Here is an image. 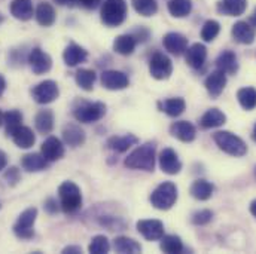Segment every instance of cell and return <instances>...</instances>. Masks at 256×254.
I'll return each instance as SVG.
<instances>
[{
	"mask_svg": "<svg viewBox=\"0 0 256 254\" xmlns=\"http://www.w3.org/2000/svg\"><path fill=\"white\" fill-rule=\"evenodd\" d=\"M206 58H207V48L202 43H194L191 46H188L185 52L186 64L192 68L202 67V64L206 63Z\"/></svg>",
	"mask_w": 256,
	"mask_h": 254,
	"instance_id": "cell-20",
	"label": "cell"
},
{
	"mask_svg": "<svg viewBox=\"0 0 256 254\" xmlns=\"http://www.w3.org/2000/svg\"><path fill=\"white\" fill-rule=\"evenodd\" d=\"M192 1L191 0H170L168 1V12L174 18H185L191 13Z\"/></svg>",
	"mask_w": 256,
	"mask_h": 254,
	"instance_id": "cell-38",
	"label": "cell"
},
{
	"mask_svg": "<svg viewBox=\"0 0 256 254\" xmlns=\"http://www.w3.org/2000/svg\"><path fill=\"white\" fill-rule=\"evenodd\" d=\"M86 58H88V52L76 43H70L63 52L64 63L68 67H76L78 64L84 63Z\"/></svg>",
	"mask_w": 256,
	"mask_h": 254,
	"instance_id": "cell-25",
	"label": "cell"
},
{
	"mask_svg": "<svg viewBox=\"0 0 256 254\" xmlns=\"http://www.w3.org/2000/svg\"><path fill=\"white\" fill-rule=\"evenodd\" d=\"M34 16H36V21L42 27H51L56 22V9L51 3L42 1L38 4Z\"/></svg>",
	"mask_w": 256,
	"mask_h": 254,
	"instance_id": "cell-27",
	"label": "cell"
},
{
	"mask_svg": "<svg viewBox=\"0 0 256 254\" xmlns=\"http://www.w3.org/2000/svg\"><path fill=\"white\" fill-rule=\"evenodd\" d=\"M28 64H30L34 74H45L51 70L52 60L40 48H33L28 54Z\"/></svg>",
	"mask_w": 256,
	"mask_h": 254,
	"instance_id": "cell-10",
	"label": "cell"
},
{
	"mask_svg": "<svg viewBox=\"0 0 256 254\" xmlns=\"http://www.w3.org/2000/svg\"><path fill=\"white\" fill-rule=\"evenodd\" d=\"M36 217H38V210L34 207L24 210L20 214L16 223L14 225V234L18 238H21V240H30V238H33V235H34L33 226H34Z\"/></svg>",
	"mask_w": 256,
	"mask_h": 254,
	"instance_id": "cell-7",
	"label": "cell"
},
{
	"mask_svg": "<svg viewBox=\"0 0 256 254\" xmlns=\"http://www.w3.org/2000/svg\"><path fill=\"white\" fill-rule=\"evenodd\" d=\"M110 250L109 240L104 235H97L91 240V244L88 247V252L91 254H106Z\"/></svg>",
	"mask_w": 256,
	"mask_h": 254,
	"instance_id": "cell-41",
	"label": "cell"
},
{
	"mask_svg": "<svg viewBox=\"0 0 256 254\" xmlns=\"http://www.w3.org/2000/svg\"><path fill=\"white\" fill-rule=\"evenodd\" d=\"M160 167H161L162 173H166L168 176H176L182 170V162L179 161L178 153L173 149L167 147L160 155Z\"/></svg>",
	"mask_w": 256,
	"mask_h": 254,
	"instance_id": "cell-13",
	"label": "cell"
},
{
	"mask_svg": "<svg viewBox=\"0 0 256 254\" xmlns=\"http://www.w3.org/2000/svg\"><path fill=\"white\" fill-rule=\"evenodd\" d=\"M9 10L14 18L21 21H28L33 18V1L32 0H12Z\"/></svg>",
	"mask_w": 256,
	"mask_h": 254,
	"instance_id": "cell-22",
	"label": "cell"
},
{
	"mask_svg": "<svg viewBox=\"0 0 256 254\" xmlns=\"http://www.w3.org/2000/svg\"><path fill=\"white\" fill-rule=\"evenodd\" d=\"M249 22H250L254 27H256V7L255 10H254V13H252V16H250V19H249Z\"/></svg>",
	"mask_w": 256,
	"mask_h": 254,
	"instance_id": "cell-51",
	"label": "cell"
},
{
	"mask_svg": "<svg viewBox=\"0 0 256 254\" xmlns=\"http://www.w3.org/2000/svg\"><path fill=\"white\" fill-rule=\"evenodd\" d=\"M212 217H213V213L210 210H200V211L192 214L191 222L194 225H196V226H202V225L210 223Z\"/></svg>",
	"mask_w": 256,
	"mask_h": 254,
	"instance_id": "cell-43",
	"label": "cell"
},
{
	"mask_svg": "<svg viewBox=\"0 0 256 254\" xmlns=\"http://www.w3.org/2000/svg\"><path fill=\"white\" fill-rule=\"evenodd\" d=\"M60 196V205L62 210L67 214L76 213L82 205V193L76 183L73 182H64L58 188Z\"/></svg>",
	"mask_w": 256,
	"mask_h": 254,
	"instance_id": "cell-4",
	"label": "cell"
},
{
	"mask_svg": "<svg viewBox=\"0 0 256 254\" xmlns=\"http://www.w3.org/2000/svg\"><path fill=\"white\" fill-rule=\"evenodd\" d=\"M213 140L220 150L231 156H244L248 152L246 143L230 131H218L213 134Z\"/></svg>",
	"mask_w": 256,
	"mask_h": 254,
	"instance_id": "cell-2",
	"label": "cell"
},
{
	"mask_svg": "<svg viewBox=\"0 0 256 254\" xmlns=\"http://www.w3.org/2000/svg\"><path fill=\"white\" fill-rule=\"evenodd\" d=\"M3 115H4V113H3V112L0 110V127L3 125Z\"/></svg>",
	"mask_w": 256,
	"mask_h": 254,
	"instance_id": "cell-53",
	"label": "cell"
},
{
	"mask_svg": "<svg viewBox=\"0 0 256 254\" xmlns=\"http://www.w3.org/2000/svg\"><path fill=\"white\" fill-rule=\"evenodd\" d=\"M149 73L154 79L166 80L173 73V63L166 54L156 52L149 61Z\"/></svg>",
	"mask_w": 256,
	"mask_h": 254,
	"instance_id": "cell-9",
	"label": "cell"
},
{
	"mask_svg": "<svg viewBox=\"0 0 256 254\" xmlns=\"http://www.w3.org/2000/svg\"><path fill=\"white\" fill-rule=\"evenodd\" d=\"M155 155L156 147L154 143H144L134 149L126 159V167L131 170L154 171L155 168Z\"/></svg>",
	"mask_w": 256,
	"mask_h": 254,
	"instance_id": "cell-1",
	"label": "cell"
},
{
	"mask_svg": "<svg viewBox=\"0 0 256 254\" xmlns=\"http://www.w3.org/2000/svg\"><path fill=\"white\" fill-rule=\"evenodd\" d=\"M36 129L40 134H50L54 129V113L51 110H40L34 118Z\"/></svg>",
	"mask_w": 256,
	"mask_h": 254,
	"instance_id": "cell-33",
	"label": "cell"
},
{
	"mask_svg": "<svg viewBox=\"0 0 256 254\" xmlns=\"http://www.w3.org/2000/svg\"><path fill=\"white\" fill-rule=\"evenodd\" d=\"M213 191H214V186L210 182H207L204 179H198V180H195L192 183L191 191L190 192H191V195L195 199H198V201H207V199L212 198Z\"/></svg>",
	"mask_w": 256,
	"mask_h": 254,
	"instance_id": "cell-32",
	"label": "cell"
},
{
	"mask_svg": "<svg viewBox=\"0 0 256 254\" xmlns=\"http://www.w3.org/2000/svg\"><path fill=\"white\" fill-rule=\"evenodd\" d=\"M216 67H218V70L224 71L225 74H236L238 70L237 55L230 49L224 51L216 60Z\"/></svg>",
	"mask_w": 256,
	"mask_h": 254,
	"instance_id": "cell-26",
	"label": "cell"
},
{
	"mask_svg": "<svg viewBox=\"0 0 256 254\" xmlns=\"http://www.w3.org/2000/svg\"><path fill=\"white\" fill-rule=\"evenodd\" d=\"M226 122V116L224 112H220L219 109L213 107V109H208L200 119V125L206 129L208 128H218L222 127L224 124Z\"/></svg>",
	"mask_w": 256,
	"mask_h": 254,
	"instance_id": "cell-28",
	"label": "cell"
},
{
	"mask_svg": "<svg viewBox=\"0 0 256 254\" xmlns=\"http://www.w3.org/2000/svg\"><path fill=\"white\" fill-rule=\"evenodd\" d=\"M78 4H80V6H84V7H88V9H91V7H96L102 0H74Z\"/></svg>",
	"mask_w": 256,
	"mask_h": 254,
	"instance_id": "cell-46",
	"label": "cell"
},
{
	"mask_svg": "<svg viewBox=\"0 0 256 254\" xmlns=\"http://www.w3.org/2000/svg\"><path fill=\"white\" fill-rule=\"evenodd\" d=\"M254 140L256 141V124H255V127H254Z\"/></svg>",
	"mask_w": 256,
	"mask_h": 254,
	"instance_id": "cell-54",
	"label": "cell"
},
{
	"mask_svg": "<svg viewBox=\"0 0 256 254\" xmlns=\"http://www.w3.org/2000/svg\"><path fill=\"white\" fill-rule=\"evenodd\" d=\"M2 22H3V15L0 13V24H2Z\"/></svg>",
	"mask_w": 256,
	"mask_h": 254,
	"instance_id": "cell-55",
	"label": "cell"
},
{
	"mask_svg": "<svg viewBox=\"0 0 256 254\" xmlns=\"http://www.w3.org/2000/svg\"><path fill=\"white\" fill-rule=\"evenodd\" d=\"M21 165L28 173H39L48 168L50 161L42 153H27L22 156Z\"/></svg>",
	"mask_w": 256,
	"mask_h": 254,
	"instance_id": "cell-19",
	"label": "cell"
},
{
	"mask_svg": "<svg viewBox=\"0 0 256 254\" xmlns=\"http://www.w3.org/2000/svg\"><path fill=\"white\" fill-rule=\"evenodd\" d=\"M56 3H58V4H62V6H66V4H73V3H76L74 0H54Z\"/></svg>",
	"mask_w": 256,
	"mask_h": 254,
	"instance_id": "cell-50",
	"label": "cell"
},
{
	"mask_svg": "<svg viewBox=\"0 0 256 254\" xmlns=\"http://www.w3.org/2000/svg\"><path fill=\"white\" fill-rule=\"evenodd\" d=\"M58 95H60L58 83L54 82V80H51V79L38 83L32 89V97L39 104H50V103L56 101L58 98Z\"/></svg>",
	"mask_w": 256,
	"mask_h": 254,
	"instance_id": "cell-8",
	"label": "cell"
},
{
	"mask_svg": "<svg viewBox=\"0 0 256 254\" xmlns=\"http://www.w3.org/2000/svg\"><path fill=\"white\" fill-rule=\"evenodd\" d=\"M219 31H220V24L214 19H208L204 22V25L201 28V37L206 42H212L218 37Z\"/></svg>",
	"mask_w": 256,
	"mask_h": 254,
	"instance_id": "cell-42",
	"label": "cell"
},
{
	"mask_svg": "<svg viewBox=\"0 0 256 254\" xmlns=\"http://www.w3.org/2000/svg\"><path fill=\"white\" fill-rule=\"evenodd\" d=\"M102 21L108 27H118L127 18L126 0H106L102 6Z\"/></svg>",
	"mask_w": 256,
	"mask_h": 254,
	"instance_id": "cell-3",
	"label": "cell"
},
{
	"mask_svg": "<svg viewBox=\"0 0 256 254\" xmlns=\"http://www.w3.org/2000/svg\"><path fill=\"white\" fill-rule=\"evenodd\" d=\"M73 115L76 121L82 124L97 122L106 115V106L103 103H82L74 107Z\"/></svg>",
	"mask_w": 256,
	"mask_h": 254,
	"instance_id": "cell-6",
	"label": "cell"
},
{
	"mask_svg": "<svg viewBox=\"0 0 256 254\" xmlns=\"http://www.w3.org/2000/svg\"><path fill=\"white\" fill-rule=\"evenodd\" d=\"M250 213H252V216L254 217H256V199L250 204Z\"/></svg>",
	"mask_w": 256,
	"mask_h": 254,
	"instance_id": "cell-52",
	"label": "cell"
},
{
	"mask_svg": "<svg viewBox=\"0 0 256 254\" xmlns=\"http://www.w3.org/2000/svg\"><path fill=\"white\" fill-rule=\"evenodd\" d=\"M6 165H8V156H6V153L3 150H0V171L4 170Z\"/></svg>",
	"mask_w": 256,
	"mask_h": 254,
	"instance_id": "cell-48",
	"label": "cell"
},
{
	"mask_svg": "<svg viewBox=\"0 0 256 254\" xmlns=\"http://www.w3.org/2000/svg\"><path fill=\"white\" fill-rule=\"evenodd\" d=\"M137 40L134 39L132 34H121L115 39L114 42V49L120 55H131L136 49Z\"/></svg>",
	"mask_w": 256,
	"mask_h": 254,
	"instance_id": "cell-31",
	"label": "cell"
},
{
	"mask_svg": "<svg viewBox=\"0 0 256 254\" xmlns=\"http://www.w3.org/2000/svg\"><path fill=\"white\" fill-rule=\"evenodd\" d=\"M64 254H79L82 253V249L79 247V246H68V247H66L63 250Z\"/></svg>",
	"mask_w": 256,
	"mask_h": 254,
	"instance_id": "cell-47",
	"label": "cell"
},
{
	"mask_svg": "<svg viewBox=\"0 0 256 254\" xmlns=\"http://www.w3.org/2000/svg\"><path fill=\"white\" fill-rule=\"evenodd\" d=\"M131 3L134 10L143 16H152L158 10L156 0H131Z\"/></svg>",
	"mask_w": 256,
	"mask_h": 254,
	"instance_id": "cell-40",
	"label": "cell"
},
{
	"mask_svg": "<svg viewBox=\"0 0 256 254\" xmlns=\"http://www.w3.org/2000/svg\"><path fill=\"white\" fill-rule=\"evenodd\" d=\"M63 140L70 147H79L85 143V132L78 124H67L63 128Z\"/></svg>",
	"mask_w": 256,
	"mask_h": 254,
	"instance_id": "cell-23",
	"label": "cell"
},
{
	"mask_svg": "<svg viewBox=\"0 0 256 254\" xmlns=\"http://www.w3.org/2000/svg\"><path fill=\"white\" fill-rule=\"evenodd\" d=\"M255 173H256V168H255Z\"/></svg>",
	"mask_w": 256,
	"mask_h": 254,
	"instance_id": "cell-56",
	"label": "cell"
},
{
	"mask_svg": "<svg viewBox=\"0 0 256 254\" xmlns=\"http://www.w3.org/2000/svg\"><path fill=\"white\" fill-rule=\"evenodd\" d=\"M10 137H12L15 146H18L20 149H30L36 143V135H34L33 129L28 127H24V125L16 128Z\"/></svg>",
	"mask_w": 256,
	"mask_h": 254,
	"instance_id": "cell-24",
	"label": "cell"
},
{
	"mask_svg": "<svg viewBox=\"0 0 256 254\" xmlns=\"http://www.w3.org/2000/svg\"><path fill=\"white\" fill-rule=\"evenodd\" d=\"M137 231L148 241H158L164 237V225L160 220H140Z\"/></svg>",
	"mask_w": 256,
	"mask_h": 254,
	"instance_id": "cell-12",
	"label": "cell"
},
{
	"mask_svg": "<svg viewBox=\"0 0 256 254\" xmlns=\"http://www.w3.org/2000/svg\"><path fill=\"white\" fill-rule=\"evenodd\" d=\"M248 7V0H219L218 12L228 16H240Z\"/></svg>",
	"mask_w": 256,
	"mask_h": 254,
	"instance_id": "cell-21",
	"label": "cell"
},
{
	"mask_svg": "<svg viewBox=\"0 0 256 254\" xmlns=\"http://www.w3.org/2000/svg\"><path fill=\"white\" fill-rule=\"evenodd\" d=\"M149 199L156 210H170L178 201V188L172 182H164L152 192Z\"/></svg>",
	"mask_w": 256,
	"mask_h": 254,
	"instance_id": "cell-5",
	"label": "cell"
},
{
	"mask_svg": "<svg viewBox=\"0 0 256 254\" xmlns=\"http://www.w3.org/2000/svg\"><path fill=\"white\" fill-rule=\"evenodd\" d=\"M237 98L240 106L244 110H254L256 107V89L252 86L248 88H242L237 92Z\"/></svg>",
	"mask_w": 256,
	"mask_h": 254,
	"instance_id": "cell-37",
	"label": "cell"
},
{
	"mask_svg": "<svg viewBox=\"0 0 256 254\" xmlns=\"http://www.w3.org/2000/svg\"><path fill=\"white\" fill-rule=\"evenodd\" d=\"M160 107L166 115H168L172 118H178L185 112L186 103L182 97H176V98H168V100L160 103Z\"/></svg>",
	"mask_w": 256,
	"mask_h": 254,
	"instance_id": "cell-30",
	"label": "cell"
},
{
	"mask_svg": "<svg viewBox=\"0 0 256 254\" xmlns=\"http://www.w3.org/2000/svg\"><path fill=\"white\" fill-rule=\"evenodd\" d=\"M102 85L110 91H121L130 85L128 76L118 70H106L102 73Z\"/></svg>",
	"mask_w": 256,
	"mask_h": 254,
	"instance_id": "cell-11",
	"label": "cell"
},
{
	"mask_svg": "<svg viewBox=\"0 0 256 254\" xmlns=\"http://www.w3.org/2000/svg\"><path fill=\"white\" fill-rule=\"evenodd\" d=\"M162 45H164V48H166L170 54L179 57V55H182V54L186 52V49H188V39H186L184 34H180V33L172 31V33H167V34L164 36Z\"/></svg>",
	"mask_w": 256,
	"mask_h": 254,
	"instance_id": "cell-14",
	"label": "cell"
},
{
	"mask_svg": "<svg viewBox=\"0 0 256 254\" xmlns=\"http://www.w3.org/2000/svg\"><path fill=\"white\" fill-rule=\"evenodd\" d=\"M4 179L8 180V183H9L10 186H15V185L20 182V179H21L18 168H15V167H10V168H9L6 173H4Z\"/></svg>",
	"mask_w": 256,
	"mask_h": 254,
	"instance_id": "cell-44",
	"label": "cell"
},
{
	"mask_svg": "<svg viewBox=\"0 0 256 254\" xmlns=\"http://www.w3.org/2000/svg\"><path fill=\"white\" fill-rule=\"evenodd\" d=\"M138 143V138L132 134H127V135H122V137H112L108 140V147L114 152H118V153H124L127 152L131 146H136Z\"/></svg>",
	"mask_w": 256,
	"mask_h": 254,
	"instance_id": "cell-29",
	"label": "cell"
},
{
	"mask_svg": "<svg viewBox=\"0 0 256 254\" xmlns=\"http://www.w3.org/2000/svg\"><path fill=\"white\" fill-rule=\"evenodd\" d=\"M204 86H206L207 92H208L213 98H218V97L224 92V89H225V86H226V74H225L224 71H220V70L212 71V73L207 76V79H206V82H204Z\"/></svg>",
	"mask_w": 256,
	"mask_h": 254,
	"instance_id": "cell-16",
	"label": "cell"
},
{
	"mask_svg": "<svg viewBox=\"0 0 256 254\" xmlns=\"http://www.w3.org/2000/svg\"><path fill=\"white\" fill-rule=\"evenodd\" d=\"M3 125H4V129H6V134L12 135L16 128L22 125V113L20 110H16V109L6 112L3 115Z\"/></svg>",
	"mask_w": 256,
	"mask_h": 254,
	"instance_id": "cell-36",
	"label": "cell"
},
{
	"mask_svg": "<svg viewBox=\"0 0 256 254\" xmlns=\"http://www.w3.org/2000/svg\"><path fill=\"white\" fill-rule=\"evenodd\" d=\"M45 210H46L50 214H56V213L58 211V204H57V201H56L54 198L46 199V202H45Z\"/></svg>",
	"mask_w": 256,
	"mask_h": 254,
	"instance_id": "cell-45",
	"label": "cell"
},
{
	"mask_svg": "<svg viewBox=\"0 0 256 254\" xmlns=\"http://www.w3.org/2000/svg\"><path fill=\"white\" fill-rule=\"evenodd\" d=\"M231 34L234 37L236 42L242 43V45H252L255 42L256 31L252 27L250 22L248 21H238L232 25Z\"/></svg>",
	"mask_w": 256,
	"mask_h": 254,
	"instance_id": "cell-15",
	"label": "cell"
},
{
	"mask_svg": "<svg viewBox=\"0 0 256 254\" xmlns=\"http://www.w3.org/2000/svg\"><path fill=\"white\" fill-rule=\"evenodd\" d=\"M76 83L84 89V91H92L94 88V83H96V79H97V74L94 70H88V68H80L76 71Z\"/></svg>",
	"mask_w": 256,
	"mask_h": 254,
	"instance_id": "cell-35",
	"label": "cell"
},
{
	"mask_svg": "<svg viewBox=\"0 0 256 254\" xmlns=\"http://www.w3.org/2000/svg\"><path fill=\"white\" fill-rule=\"evenodd\" d=\"M40 153L50 162H56V161L62 159L64 156V146L62 140H58L57 137H48L40 147Z\"/></svg>",
	"mask_w": 256,
	"mask_h": 254,
	"instance_id": "cell-17",
	"label": "cell"
},
{
	"mask_svg": "<svg viewBox=\"0 0 256 254\" xmlns=\"http://www.w3.org/2000/svg\"><path fill=\"white\" fill-rule=\"evenodd\" d=\"M4 89H6V80H4V77L0 74V97L3 95Z\"/></svg>",
	"mask_w": 256,
	"mask_h": 254,
	"instance_id": "cell-49",
	"label": "cell"
},
{
	"mask_svg": "<svg viewBox=\"0 0 256 254\" xmlns=\"http://www.w3.org/2000/svg\"><path fill=\"white\" fill-rule=\"evenodd\" d=\"M161 250L164 253L174 254V253H182L184 252V243L179 237L176 235H164L161 238Z\"/></svg>",
	"mask_w": 256,
	"mask_h": 254,
	"instance_id": "cell-39",
	"label": "cell"
},
{
	"mask_svg": "<svg viewBox=\"0 0 256 254\" xmlns=\"http://www.w3.org/2000/svg\"><path fill=\"white\" fill-rule=\"evenodd\" d=\"M170 134L174 138H178V140H180L184 143H191V141L195 140V137H196V129L188 121H179V122L172 124Z\"/></svg>",
	"mask_w": 256,
	"mask_h": 254,
	"instance_id": "cell-18",
	"label": "cell"
},
{
	"mask_svg": "<svg viewBox=\"0 0 256 254\" xmlns=\"http://www.w3.org/2000/svg\"><path fill=\"white\" fill-rule=\"evenodd\" d=\"M114 247H115V250L118 253L122 254H137L142 252V246L137 241H134L131 238H127V237H118V238H115Z\"/></svg>",
	"mask_w": 256,
	"mask_h": 254,
	"instance_id": "cell-34",
	"label": "cell"
}]
</instances>
